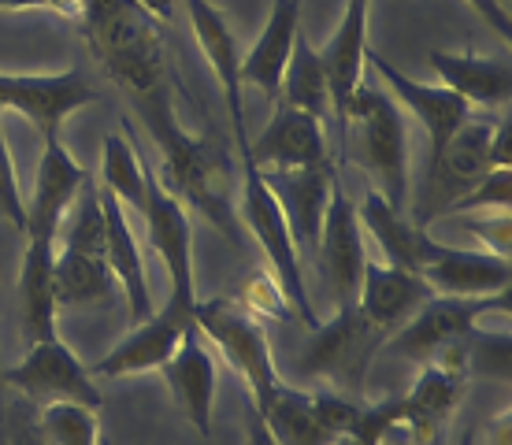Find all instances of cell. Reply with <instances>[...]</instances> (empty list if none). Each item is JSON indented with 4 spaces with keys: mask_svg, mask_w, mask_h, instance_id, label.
Masks as SVG:
<instances>
[{
    "mask_svg": "<svg viewBox=\"0 0 512 445\" xmlns=\"http://www.w3.org/2000/svg\"><path fill=\"white\" fill-rule=\"evenodd\" d=\"M78 26L104 75L119 86L141 127L160 149V160L179 153L193 130L175 112V67L164 45V23L138 0H82Z\"/></svg>",
    "mask_w": 512,
    "mask_h": 445,
    "instance_id": "obj_1",
    "label": "cell"
},
{
    "mask_svg": "<svg viewBox=\"0 0 512 445\" xmlns=\"http://www.w3.org/2000/svg\"><path fill=\"white\" fill-rule=\"evenodd\" d=\"M342 160L364 167L375 190L394 208L409 204V127L394 97L383 86H372L368 78L357 86L349 104Z\"/></svg>",
    "mask_w": 512,
    "mask_h": 445,
    "instance_id": "obj_2",
    "label": "cell"
},
{
    "mask_svg": "<svg viewBox=\"0 0 512 445\" xmlns=\"http://www.w3.org/2000/svg\"><path fill=\"white\" fill-rule=\"evenodd\" d=\"M193 327L242 375L245 390L253 397V408L260 412L271 401V394L282 386L275 356H271L268 323L249 316L234 297H212V301L197 297V305H193Z\"/></svg>",
    "mask_w": 512,
    "mask_h": 445,
    "instance_id": "obj_3",
    "label": "cell"
},
{
    "mask_svg": "<svg viewBox=\"0 0 512 445\" xmlns=\"http://www.w3.org/2000/svg\"><path fill=\"white\" fill-rule=\"evenodd\" d=\"M242 160V197H238V219L242 227L249 230L260 245V253L268 256V271L279 279L286 301L294 308V316L305 323L308 331L320 327V316L312 308V297H308L305 286V271H301V256H297V245L290 238V227H286V216H282L279 201L271 197L268 182L260 175V167L249 160V153L238 156Z\"/></svg>",
    "mask_w": 512,
    "mask_h": 445,
    "instance_id": "obj_4",
    "label": "cell"
},
{
    "mask_svg": "<svg viewBox=\"0 0 512 445\" xmlns=\"http://www.w3.org/2000/svg\"><path fill=\"white\" fill-rule=\"evenodd\" d=\"M383 342L386 334L360 312L357 301L353 305H338L327 323L308 331V345L301 349L297 368L312 375V379H327L331 390H338V394L360 397L368 368L379 356Z\"/></svg>",
    "mask_w": 512,
    "mask_h": 445,
    "instance_id": "obj_5",
    "label": "cell"
},
{
    "mask_svg": "<svg viewBox=\"0 0 512 445\" xmlns=\"http://www.w3.org/2000/svg\"><path fill=\"white\" fill-rule=\"evenodd\" d=\"M487 312H509V290L490 293V297H442V293H435L412 312L405 327H397L386 338L379 353L431 364L446 349L461 345Z\"/></svg>",
    "mask_w": 512,
    "mask_h": 445,
    "instance_id": "obj_6",
    "label": "cell"
},
{
    "mask_svg": "<svg viewBox=\"0 0 512 445\" xmlns=\"http://www.w3.org/2000/svg\"><path fill=\"white\" fill-rule=\"evenodd\" d=\"M490 119H464V127L446 141V149L427 160V175H423L416 201H412V223L416 227H431L435 219L449 212V204L461 201L479 178L490 171Z\"/></svg>",
    "mask_w": 512,
    "mask_h": 445,
    "instance_id": "obj_7",
    "label": "cell"
},
{
    "mask_svg": "<svg viewBox=\"0 0 512 445\" xmlns=\"http://www.w3.org/2000/svg\"><path fill=\"white\" fill-rule=\"evenodd\" d=\"M360 408L357 397L338 390H297L282 382L260 416L282 445H334L357 423Z\"/></svg>",
    "mask_w": 512,
    "mask_h": 445,
    "instance_id": "obj_8",
    "label": "cell"
},
{
    "mask_svg": "<svg viewBox=\"0 0 512 445\" xmlns=\"http://www.w3.org/2000/svg\"><path fill=\"white\" fill-rule=\"evenodd\" d=\"M101 93L90 86L82 67H64L49 75H4L0 71V112L30 119L45 141L60 138V130L78 108L97 104Z\"/></svg>",
    "mask_w": 512,
    "mask_h": 445,
    "instance_id": "obj_9",
    "label": "cell"
},
{
    "mask_svg": "<svg viewBox=\"0 0 512 445\" xmlns=\"http://www.w3.org/2000/svg\"><path fill=\"white\" fill-rule=\"evenodd\" d=\"M4 386H19L26 401L34 405H52V401H75L101 412L104 397L93 382V371L75 356V349L56 338L30 342V353L23 356L19 368L0 371Z\"/></svg>",
    "mask_w": 512,
    "mask_h": 445,
    "instance_id": "obj_10",
    "label": "cell"
},
{
    "mask_svg": "<svg viewBox=\"0 0 512 445\" xmlns=\"http://www.w3.org/2000/svg\"><path fill=\"white\" fill-rule=\"evenodd\" d=\"M145 234L167 267V301L182 312L197 305V279H193V227L186 204L167 190L149 167V197H145Z\"/></svg>",
    "mask_w": 512,
    "mask_h": 445,
    "instance_id": "obj_11",
    "label": "cell"
},
{
    "mask_svg": "<svg viewBox=\"0 0 512 445\" xmlns=\"http://www.w3.org/2000/svg\"><path fill=\"white\" fill-rule=\"evenodd\" d=\"M468 342V338H464ZM464 342L423 364L420 379L409 394L401 397V434L416 445H435L442 438V427L457 412L468 390V368H464Z\"/></svg>",
    "mask_w": 512,
    "mask_h": 445,
    "instance_id": "obj_12",
    "label": "cell"
},
{
    "mask_svg": "<svg viewBox=\"0 0 512 445\" xmlns=\"http://www.w3.org/2000/svg\"><path fill=\"white\" fill-rule=\"evenodd\" d=\"M316 260H320L323 282L338 305H353L368 267V245H364V227H360L357 204L346 193L342 178H334L331 201H327V216L320 227V242H316Z\"/></svg>",
    "mask_w": 512,
    "mask_h": 445,
    "instance_id": "obj_13",
    "label": "cell"
},
{
    "mask_svg": "<svg viewBox=\"0 0 512 445\" xmlns=\"http://www.w3.org/2000/svg\"><path fill=\"white\" fill-rule=\"evenodd\" d=\"M364 64L372 67L375 75L383 78V89L397 101V108H409V115L423 127L427 141H431V156H438L446 149V141L464 127V119L472 115V104L457 97L453 89L446 86H427V82H416L405 71H397L386 56L368 45V56Z\"/></svg>",
    "mask_w": 512,
    "mask_h": 445,
    "instance_id": "obj_14",
    "label": "cell"
},
{
    "mask_svg": "<svg viewBox=\"0 0 512 445\" xmlns=\"http://www.w3.org/2000/svg\"><path fill=\"white\" fill-rule=\"evenodd\" d=\"M368 12L372 0H346L338 30L320 49L327 67V86H331V123L338 130V156L346 153V123L353 93L364 82V56H368Z\"/></svg>",
    "mask_w": 512,
    "mask_h": 445,
    "instance_id": "obj_15",
    "label": "cell"
},
{
    "mask_svg": "<svg viewBox=\"0 0 512 445\" xmlns=\"http://www.w3.org/2000/svg\"><path fill=\"white\" fill-rule=\"evenodd\" d=\"M190 8V26L193 38L208 56V67L216 75L223 101L231 112V138L238 156L249 153V127H245V86H242V52H238V38L231 30V19L219 12L212 0H186Z\"/></svg>",
    "mask_w": 512,
    "mask_h": 445,
    "instance_id": "obj_16",
    "label": "cell"
},
{
    "mask_svg": "<svg viewBox=\"0 0 512 445\" xmlns=\"http://www.w3.org/2000/svg\"><path fill=\"white\" fill-rule=\"evenodd\" d=\"M90 171L67 153L60 138H49L41 149L38 171H34V193L26 201V238H41V242H56L60 227H64L67 208L75 204L82 186L90 182Z\"/></svg>",
    "mask_w": 512,
    "mask_h": 445,
    "instance_id": "obj_17",
    "label": "cell"
},
{
    "mask_svg": "<svg viewBox=\"0 0 512 445\" xmlns=\"http://www.w3.org/2000/svg\"><path fill=\"white\" fill-rule=\"evenodd\" d=\"M249 160L260 171L327 167L331 164V149H327L323 119L301 112V108H290V104H275L268 127L260 130L256 141H249Z\"/></svg>",
    "mask_w": 512,
    "mask_h": 445,
    "instance_id": "obj_18",
    "label": "cell"
},
{
    "mask_svg": "<svg viewBox=\"0 0 512 445\" xmlns=\"http://www.w3.org/2000/svg\"><path fill=\"white\" fill-rule=\"evenodd\" d=\"M190 323H193V312H182V308H175L167 301L149 319H141L138 327H130L127 338L112 345L90 371L101 375V379H130V375L160 371L171 360V353L179 349L182 334H186Z\"/></svg>",
    "mask_w": 512,
    "mask_h": 445,
    "instance_id": "obj_19",
    "label": "cell"
},
{
    "mask_svg": "<svg viewBox=\"0 0 512 445\" xmlns=\"http://www.w3.org/2000/svg\"><path fill=\"white\" fill-rule=\"evenodd\" d=\"M97 197H101V216H104V260H108L112 279L119 282V290L127 297L130 327H138L141 319H149L156 312L149 271H145V256H141V245L134 238L127 208L119 204L116 193H108L97 182Z\"/></svg>",
    "mask_w": 512,
    "mask_h": 445,
    "instance_id": "obj_20",
    "label": "cell"
},
{
    "mask_svg": "<svg viewBox=\"0 0 512 445\" xmlns=\"http://www.w3.org/2000/svg\"><path fill=\"white\" fill-rule=\"evenodd\" d=\"M268 182L271 197L279 201L290 238L297 245V256H316L320 242V227L327 216V201H331L334 167H305V171H260Z\"/></svg>",
    "mask_w": 512,
    "mask_h": 445,
    "instance_id": "obj_21",
    "label": "cell"
},
{
    "mask_svg": "<svg viewBox=\"0 0 512 445\" xmlns=\"http://www.w3.org/2000/svg\"><path fill=\"white\" fill-rule=\"evenodd\" d=\"M420 275L442 297H490V293L509 290L512 267H509V256L435 242V249H431Z\"/></svg>",
    "mask_w": 512,
    "mask_h": 445,
    "instance_id": "obj_22",
    "label": "cell"
},
{
    "mask_svg": "<svg viewBox=\"0 0 512 445\" xmlns=\"http://www.w3.org/2000/svg\"><path fill=\"white\" fill-rule=\"evenodd\" d=\"M160 371H164V382L171 386V397L182 408V416L208 438L212 408H216V360H212V345L201 338L193 323L186 327L179 349Z\"/></svg>",
    "mask_w": 512,
    "mask_h": 445,
    "instance_id": "obj_23",
    "label": "cell"
},
{
    "mask_svg": "<svg viewBox=\"0 0 512 445\" xmlns=\"http://www.w3.org/2000/svg\"><path fill=\"white\" fill-rule=\"evenodd\" d=\"M357 216H360L364 234H372L375 245H379L383 264L420 275L431 249H435V238L423 227H416L405 208H394V204L372 186V190L364 193V201L357 204Z\"/></svg>",
    "mask_w": 512,
    "mask_h": 445,
    "instance_id": "obj_24",
    "label": "cell"
},
{
    "mask_svg": "<svg viewBox=\"0 0 512 445\" xmlns=\"http://www.w3.org/2000/svg\"><path fill=\"white\" fill-rule=\"evenodd\" d=\"M427 297H435V290L423 282V275L401 271V267H390V264H372V260H368L364 279H360V290H357V308L390 338L397 327L409 323L412 312H416Z\"/></svg>",
    "mask_w": 512,
    "mask_h": 445,
    "instance_id": "obj_25",
    "label": "cell"
},
{
    "mask_svg": "<svg viewBox=\"0 0 512 445\" xmlns=\"http://www.w3.org/2000/svg\"><path fill=\"white\" fill-rule=\"evenodd\" d=\"M431 67H435L438 82L453 89L457 97L472 104V108H505L512 101V67L509 60L498 56H479V52H446L431 49Z\"/></svg>",
    "mask_w": 512,
    "mask_h": 445,
    "instance_id": "obj_26",
    "label": "cell"
},
{
    "mask_svg": "<svg viewBox=\"0 0 512 445\" xmlns=\"http://www.w3.org/2000/svg\"><path fill=\"white\" fill-rule=\"evenodd\" d=\"M297 34H301V0H275L256 45L242 56V86L260 89L275 101Z\"/></svg>",
    "mask_w": 512,
    "mask_h": 445,
    "instance_id": "obj_27",
    "label": "cell"
},
{
    "mask_svg": "<svg viewBox=\"0 0 512 445\" xmlns=\"http://www.w3.org/2000/svg\"><path fill=\"white\" fill-rule=\"evenodd\" d=\"M52 260L56 242L26 238L23 267H19V308H23V327L30 342L56 338V282H52Z\"/></svg>",
    "mask_w": 512,
    "mask_h": 445,
    "instance_id": "obj_28",
    "label": "cell"
},
{
    "mask_svg": "<svg viewBox=\"0 0 512 445\" xmlns=\"http://www.w3.org/2000/svg\"><path fill=\"white\" fill-rule=\"evenodd\" d=\"M52 282H56L60 308H104L112 301V271L104 253L60 245V253L52 260Z\"/></svg>",
    "mask_w": 512,
    "mask_h": 445,
    "instance_id": "obj_29",
    "label": "cell"
},
{
    "mask_svg": "<svg viewBox=\"0 0 512 445\" xmlns=\"http://www.w3.org/2000/svg\"><path fill=\"white\" fill-rule=\"evenodd\" d=\"M279 104H290V108H301V112L316 115V119H327L331 115V86H327V67H323V56L316 52V45L297 34L294 52H290V64L282 71L279 82Z\"/></svg>",
    "mask_w": 512,
    "mask_h": 445,
    "instance_id": "obj_30",
    "label": "cell"
},
{
    "mask_svg": "<svg viewBox=\"0 0 512 445\" xmlns=\"http://www.w3.org/2000/svg\"><path fill=\"white\" fill-rule=\"evenodd\" d=\"M101 186L116 193L127 212H145L149 197V160L123 134H104L101 141Z\"/></svg>",
    "mask_w": 512,
    "mask_h": 445,
    "instance_id": "obj_31",
    "label": "cell"
},
{
    "mask_svg": "<svg viewBox=\"0 0 512 445\" xmlns=\"http://www.w3.org/2000/svg\"><path fill=\"white\" fill-rule=\"evenodd\" d=\"M41 438L49 445H97L101 438V420L97 408L75 405V401H52V405L34 408Z\"/></svg>",
    "mask_w": 512,
    "mask_h": 445,
    "instance_id": "obj_32",
    "label": "cell"
},
{
    "mask_svg": "<svg viewBox=\"0 0 512 445\" xmlns=\"http://www.w3.org/2000/svg\"><path fill=\"white\" fill-rule=\"evenodd\" d=\"M234 301H238V305H242L253 319H260V323H282V319H294V308H290L279 279H275L271 271H253Z\"/></svg>",
    "mask_w": 512,
    "mask_h": 445,
    "instance_id": "obj_33",
    "label": "cell"
},
{
    "mask_svg": "<svg viewBox=\"0 0 512 445\" xmlns=\"http://www.w3.org/2000/svg\"><path fill=\"white\" fill-rule=\"evenodd\" d=\"M464 368H468V379L483 375V379L509 382V334H490L475 327L464 342Z\"/></svg>",
    "mask_w": 512,
    "mask_h": 445,
    "instance_id": "obj_34",
    "label": "cell"
},
{
    "mask_svg": "<svg viewBox=\"0 0 512 445\" xmlns=\"http://www.w3.org/2000/svg\"><path fill=\"white\" fill-rule=\"evenodd\" d=\"M512 201V167H490L487 175L464 193L461 201L449 204L446 216H472V212H509Z\"/></svg>",
    "mask_w": 512,
    "mask_h": 445,
    "instance_id": "obj_35",
    "label": "cell"
},
{
    "mask_svg": "<svg viewBox=\"0 0 512 445\" xmlns=\"http://www.w3.org/2000/svg\"><path fill=\"white\" fill-rule=\"evenodd\" d=\"M0 216L8 219L19 234L26 230V201L15 178V160L8 149V134H4V112H0Z\"/></svg>",
    "mask_w": 512,
    "mask_h": 445,
    "instance_id": "obj_36",
    "label": "cell"
},
{
    "mask_svg": "<svg viewBox=\"0 0 512 445\" xmlns=\"http://www.w3.org/2000/svg\"><path fill=\"white\" fill-rule=\"evenodd\" d=\"M464 227H468V234H475L483 242V253L509 256V212H483V219H468Z\"/></svg>",
    "mask_w": 512,
    "mask_h": 445,
    "instance_id": "obj_37",
    "label": "cell"
},
{
    "mask_svg": "<svg viewBox=\"0 0 512 445\" xmlns=\"http://www.w3.org/2000/svg\"><path fill=\"white\" fill-rule=\"evenodd\" d=\"M0 431H4V442L8 445H49L41 438L38 423H34V408L4 405V420H0Z\"/></svg>",
    "mask_w": 512,
    "mask_h": 445,
    "instance_id": "obj_38",
    "label": "cell"
},
{
    "mask_svg": "<svg viewBox=\"0 0 512 445\" xmlns=\"http://www.w3.org/2000/svg\"><path fill=\"white\" fill-rule=\"evenodd\" d=\"M475 12H479V19L483 23H490L494 30L501 34V41L512 38V19H509V8H505V0H468Z\"/></svg>",
    "mask_w": 512,
    "mask_h": 445,
    "instance_id": "obj_39",
    "label": "cell"
},
{
    "mask_svg": "<svg viewBox=\"0 0 512 445\" xmlns=\"http://www.w3.org/2000/svg\"><path fill=\"white\" fill-rule=\"evenodd\" d=\"M509 119H498L490 130V167H509Z\"/></svg>",
    "mask_w": 512,
    "mask_h": 445,
    "instance_id": "obj_40",
    "label": "cell"
},
{
    "mask_svg": "<svg viewBox=\"0 0 512 445\" xmlns=\"http://www.w3.org/2000/svg\"><path fill=\"white\" fill-rule=\"evenodd\" d=\"M245 445H282L275 434L268 431V423H264V416L260 412H249V420H245Z\"/></svg>",
    "mask_w": 512,
    "mask_h": 445,
    "instance_id": "obj_41",
    "label": "cell"
},
{
    "mask_svg": "<svg viewBox=\"0 0 512 445\" xmlns=\"http://www.w3.org/2000/svg\"><path fill=\"white\" fill-rule=\"evenodd\" d=\"M45 0H0V12H45Z\"/></svg>",
    "mask_w": 512,
    "mask_h": 445,
    "instance_id": "obj_42",
    "label": "cell"
},
{
    "mask_svg": "<svg viewBox=\"0 0 512 445\" xmlns=\"http://www.w3.org/2000/svg\"><path fill=\"white\" fill-rule=\"evenodd\" d=\"M138 4L145 12H153L160 23H171V4H175V0H138Z\"/></svg>",
    "mask_w": 512,
    "mask_h": 445,
    "instance_id": "obj_43",
    "label": "cell"
},
{
    "mask_svg": "<svg viewBox=\"0 0 512 445\" xmlns=\"http://www.w3.org/2000/svg\"><path fill=\"white\" fill-rule=\"evenodd\" d=\"M457 445H475V431H464L461 442H457Z\"/></svg>",
    "mask_w": 512,
    "mask_h": 445,
    "instance_id": "obj_44",
    "label": "cell"
},
{
    "mask_svg": "<svg viewBox=\"0 0 512 445\" xmlns=\"http://www.w3.org/2000/svg\"><path fill=\"white\" fill-rule=\"evenodd\" d=\"M0 420H4V382H0Z\"/></svg>",
    "mask_w": 512,
    "mask_h": 445,
    "instance_id": "obj_45",
    "label": "cell"
},
{
    "mask_svg": "<svg viewBox=\"0 0 512 445\" xmlns=\"http://www.w3.org/2000/svg\"><path fill=\"white\" fill-rule=\"evenodd\" d=\"M97 445H116V442H112V438H104V434H101V438H97Z\"/></svg>",
    "mask_w": 512,
    "mask_h": 445,
    "instance_id": "obj_46",
    "label": "cell"
},
{
    "mask_svg": "<svg viewBox=\"0 0 512 445\" xmlns=\"http://www.w3.org/2000/svg\"><path fill=\"white\" fill-rule=\"evenodd\" d=\"M0 445H8V442H4V431H0Z\"/></svg>",
    "mask_w": 512,
    "mask_h": 445,
    "instance_id": "obj_47",
    "label": "cell"
}]
</instances>
